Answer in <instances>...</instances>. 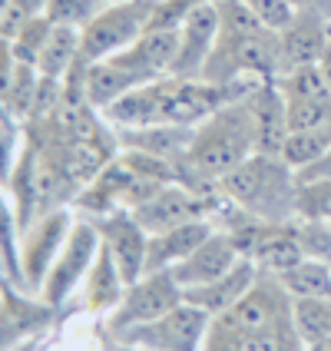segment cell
<instances>
[{
	"mask_svg": "<svg viewBox=\"0 0 331 351\" xmlns=\"http://www.w3.org/2000/svg\"><path fill=\"white\" fill-rule=\"evenodd\" d=\"M202 351H308L292 318V295L282 278L262 272L229 312L215 315Z\"/></svg>",
	"mask_w": 331,
	"mask_h": 351,
	"instance_id": "1",
	"label": "cell"
},
{
	"mask_svg": "<svg viewBox=\"0 0 331 351\" xmlns=\"http://www.w3.org/2000/svg\"><path fill=\"white\" fill-rule=\"evenodd\" d=\"M255 80L242 83H206L195 77H159L153 83H143L133 93L117 99L110 110H103L106 123L113 130H130V126H159V123H173V126H199L206 117H212L222 103L245 93Z\"/></svg>",
	"mask_w": 331,
	"mask_h": 351,
	"instance_id": "2",
	"label": "cell"
},
{
	"mask_svg": "<svg viewBox=\"0 0 331 351\" xmlns=\"http://www.w3.org/2000/svg\"><path fill=\"white\" fill-rule=\"evenodd\" d=\"M282 77V53H278V30L265 27L245 7V0H222L219 3V37L199 80L206 83H242V80H278Z\"/></svg>",
	"mask_w": 331,
	"mask_h": 351,
	"instance_id": "3",
	"label": "cell"
},
{
	"mask_svg": "<svg viewBox=\"0 0 331 351\" xmlns=\"http://www.w3.org/2000/svg\"><path fill=\"white\" fill-rule=\"evenodd\" d=\"M252 86L245 93L232 97L229 103H222L212 117H206L195 126L189 153H186L182 166H179V179L182 182H189V186L219 182L225 173H232L238 162H245L252 153H258Z\"/></svg>",
	"mask_w": 331,
	"mask_h": 351,
	"instance_id": "4",
	"label": "cell"
},
{
	"mask_svg": "<svg viewBox=\"0 0 331 351\" xmlns=\"http://www.w3.org/2000/svg\"><path fill=\"white\" fill-rule=\"evenodd\" d=\"M222 189L258 222H298V173L292 162L269 153H252L225 173Z\"/></svg>",
	"mask_w": 331,
	"mask_h": 351,
	"instance_id": "5",
	"label": "cell"
},
{
	"mask_svg": "<svg viewBox=\"0 0 331 351\" xmlns=\"http://www.w3.org/2000/svg\"><path fill=\"white\" fill-rule=\"evenodd\" d=\"M153 14H156V0L103 3V10L79 30V60L97 63L133 47L153 27Z\"/></svg>",
	"mask_w": 331,
	"mask_h": 351,
	"instance_id": "6",
	"label": "cell"
},
{
	"mask_svg": "<svg viewBox=\"0 0 331 351\" xmlns=\"http://www.w3.org/2000/svg\"><path fill=\"white\" fill-rule=\"evenodd\" d=\"M77 222V213L70 206H60L50 213L37 215L20 232V285L27 295H37L47 272L53 269L63 242L70 239V229Z\"/></svg>",
	"mask_w": 331,
	"mask_h": 351,
	"instance_id": "7",
	"label": "cell"
},
{
	"mask_svg": "<svg viewBox=\"0 0 331 351\" xmlns=\"http://www.w3.org/2000/svg\"><path fill=\"white\" fill-rule=\"evenodd\" d=\"M99 252V232L93 226V219H77L73 229H70V239L63 242L53 269L47 272L43 285H40L37 298L50 308H60L63 302H70V295L83 285L86 272L93 269Z\"/></svg>",
	"mask_w": 331,
	"mask_h": 351,
	"instance_id": "8",
	"label": "cell"
},
{
	"mask_svg": "<svg viewBox=\"0 0 331 351\" xmlns=\"http://www.w3.org/2000/svg\"><path fill=\"white\" fill-rule=\"evenodd\" d=\"M209 325H212V318L202 312V308L182 302V305H175L173 312H166L156 322L126 328L117 338L123 345L143 348V351H202Z\"/></svg>",
	"mask_w": 331,
	"mask_h": 351,
	"instance_id": "9",
	"label": "cell"
},
{
	"mask_svg": "<svg viewBox=\"0 0 331 351\" xmlns=\"http://www.w3.org/2000/svg\"><path fill=\"white\" fill-rule=\"evenodd\" d=\"M182 302H186L182 298V285L173 278L169 269L146 272V275H139L136 282L126 285L119 305L110 312V328H113V335H119V332H126V328L156 322L166 312H173L175 305H182Z\"/></svg>",
	"mask_w": 331,
	"mask_h": 351,
	"instance_id": "10",
	"label": "cell"
},
{
	"mask_svg": "<svg viewBox=\"0 0 331 351\" xmlns=\"http://www.w3.org/2000/svg\"><path fill=\"white\" fill-rule=\"evenodd\" d=\"M130 213L146 232L156 235L166 229H175L182 222H193V219H209V199H206V193L193 189L189 182L175 179V182L159 186L156 193L143 199Z\"/></svg>",
	"mask_w": 331,
	"mask_h": 351,
	"instance_id": "11",
	"label": "cell"
},
{
	"mask_svg": "<svg viewBox=\"0 0 331 351\" xmlns=\"http://www.w3.org/2000/svg\"><path fill=\"white\" fill-rule=\"evenodd\" d=\"M99 232V242L110 249L117 258L119 272L126 282H136L139 275H146V252H149V232L139 226L130 209H117L110 215L93 219Z\"/></svg>",
	"mask_w": 331,
	"mask_h": 351,
	"instance_id": "12",
	"label": "cell"
},
{
	"mask_svg": "<svg viewBox=\"0 0 331 351\" xmlns=\"http://www.w3.org/2000/svg\"><path fill=\"white\" fill-rule=\"evenodd\" d=\"M242 258H245V252L238 249L235 235L225 232V229H215L199 249H193L182 262H175L169 272H173V278L182 285V292H186V289L206 285V282H212L219 275L232 272Z\"/></svg>",
	"mask_w": 331,
	"mask_h": 351,
	"instance_id": "13",
	"label": "cell"
},
{
	"mask_svg": "<svg viewBox=\"0 0 331 351\" xmlns=\"http://www.w3.org/2000/svg\"><path fill=\"white\" fill-rule=\"evenodd\" d=\"M328 17L312 10H295L285 27H278V53H282V73L321 63L325 50L331 47Z\"/></svg>",
	"mask_w": 331,
	"mask_h": 351,
	"instance_id": "14",
	"label": "cell"
},
{
	"mask_svg": "<svg viewBox=\"0 0 331 351\" xmlns=\"http://www.w3.org/2000/svg\"><path fill=\"white\" fill-rule=\"evenodd\" d=\"M219 37V3L199 7L179 23V53H175L173 77H195L202 73Z\"/></svg>",
	"mask_w": 331,
	"mask_h": 351,
	"instance_id": "15",
	"label": "cell"
},
{
	"mask_svg": "<svg viewBox=\"0 0 331 351\" xmlns=\"http://www.w3.org/2000/svg\"><path fill=\"white\" fill-rule=\"evenodd\" d=\"M258 275H262V269L255 265L249 255H245V258L235 265L232 272L219 275V278L206 282V285L186 289V292H182V298H186L189 305H195V308H202L209 318H215V315L229 312L235 302H238V298H242V295L255 285V278H258Z\"/></svg>",
	"mask_w": 331,
	"mask_h": 351,
	"instance_id": "16",
	"label": "cell"
},
{
	"mask_svg": "<svg viewBox=\"0 0 331 351\" xmlns=\"http://www.w3.org/2000/svg\"><path fill=\"white\" fill-rule=\"evenodd\" d=\"M252 110L255 130H258V153L282 156L285 139H289V110L278 80H258L252 86Z\"/></svg>",
	"mask_w": 331,
	"mask_h": 351,
	"instance_id": "17",
	"label": "cell"
},
{
	"mask_svg": "<svg viewBox=\"0 0 331 351\" xmlns=\"http://www.w3.org/2000/svg\"><path fill=\"white\" fill-rule=\"evenodd\" d=\"M195 126H173V123H159V126H130V130H117L119 149H136L146 156L166 159L182 166V159L189 153Z\"/></svg>",
	"mask_w": 331,
	"mask_h": 351,
	"instance_id": "18",
	"label": "cell"
},
{
	"mask_svg": "<svg viewBox=\"0 0 331 351\" xmlns=\"http://www.w3.org/2000/svg\"><path fill=\"white\" fill-rule=\"evenodd\" d=\"M212 219H193V222H182L175 229L149 235V252H146V272H162V269H173L175 262H182L186 255L199 249L209 235L215 232Z\"/></svg>",
	"mask_w": 331,
	"mask_h": 351,
	"instance_id": "19",
	"label": "cell"
},
{
	"mask_svg": "<svg viewBox=\"0 0 331 351\" xmlns=\"http://www.w3.org/2000/svg\"><path fill=\"white\" fill-rule=\"evenodd\" d=\"M126 285H130V282L123 278L117 258L99 242L97 262H93V269L83 278V305H86L90 312H113L119 305V298H123V292H126Z\"/></svg>",
	"mask_w": 331,
	"mask_h": 351,
	"instance_id": "20",
	"label": "cell"
},
{
	"mask_svg": "<svg viewBox=\"0 0 331 351\" xmlns=\"http://www.w3.org/2000/svg\"><path fill=\"white\" fill-rule=\"evenodd\" d=\"M77 63H79V30L53 23V30H50V37H47V43H43V50L37 57V70L43 77L63 80Z\"/></svg>",
	"mask_w": 331,
	"mask_h": 351,
	"instance_id": "21",
	"label": "cell"
},
{
	"mask_svg": "<svg viewBox=\"0 0 331 351\" xmlns=\"http://www.w3.org/2000/svg\"><path fill=\"white\" fill-rule=\"evenodd\" d=\"M40 80H43V73L37 70V63L17 60L14 83H10L7 99H3V117H7V123H14V126H20V123H30V117H34V106H37Z\"/></svg>",
	"mask_w": 331,
	"mask_h": 351,
	"instance_id": "22",
	"label": "cell"
},
{
	"mask_svg": "<svg viewBox=\"0 0 331 351\" xmlns=\"http://www.w3.org/2000/svg\"><path fill=\"white\" fill-rule=\"evenodd\" d=\"M292 298H331V262L305 255L295 269L278 275Z\"/></svg>",
	"mask_w": 331,
	"mask_h": 351,
	"instance_id": "23",
	"label": "cell"
},
{
	"mask_svg": "<svg viewBox=\"0 0 331 351\" xmlns=\"http://www.w3.org/2000/svg\"><path fill=\"white\" fill-rule=\"evenodd\" d=\"M295 328L305 345H315L331 335V298H292Z\"/></svg>",
	"mask_w": 331,
	"mask_h": 351,
	"instance_id": "24",
	"label": "cell"
},
{
	"mask_svg": "<svg viewBox=\"0 0 331 351\" xmlns=\"http://www.w3.org/2000/svg\"><path fill=\"white\" fill-rule=\"evenodd\" d=\"M0 252L7 258L14 289L23 292V285H20V222H17L14 199L7 195V186H3V182H0Z\"/></svg>",
	"mask_w": 331,
	"mask_h": 351,
	"instance_id": "25",
	"label": "cell"
},
{
	"mask_svg": "<svg viewBox=\"0 0 331 351\" xmlns=\"http://www.w3.org/2000/svg\"><path fill=\"white\" fill-rule=\"evenodd\" d=\"M50 30H53V20L47 17H34L30 23H23L17 34L10 37V43H14V53H17V60H27V63H37L40 50H43V43H47V37H50Z\"/></svg>",
	"mask_w": 331,
	"mask_h": 351,
	"instance_id": "26",
	"label": "cell"
},
{
	"mask_svg": "<svg viewBox=\"0 0 331 351\" xmlns=\"http://www.w3.org/2000/svg\"><path fill=\"white\" fill-rule=\"evenodd\" d=\"M99 10H103V0H50L47 3V17L53 23L77 27V30H83Z\"/></svg>",
	"mask_w": 331,
	"mask_h": 351,
	"instance_id": "27",
	"label": "cell"
},
{
	"mask_svg": "<svg viewBox=\"0 0 331 351\" xmlns=\"http://www.w3.org/2000/svg\"><path fill=\"white\" fill-rule=\"evenodd\" d=\"M47 3H50V0H10L7 14L0 20V37L10 40L23 23H30L34 17H43V14H47Z\"/></svg>",
	"mask_w": 331,
	"mask_h": 351,
	"instance_id": "28",
	"label": "cell"
},
{
	"mask_svg": "<svg viewBox=\"0 0 331 351\" xmlns=\"http://www.w3.org/2000/svg\"><path fill=\"white\" fill-rule=\"evenodd\" d=\"M209 3H222V0H156V14H153V27H166L175 30L182 20L189 17L199 7H209Z\"/></svg>",
	"mask_w": 331,
	"mask_h": 351,
	"instance_id": "29",
	"label": "cell"
},
{
	"mask_svg": "<svg viewBox=\"0 0 331 351\" xmlns=\"http://www.w3.org/2000/svg\"><path fill=\"white\" fill-rule=\"evenodd\" d=\"M245 7H249V10H252L265 27H272V30L285 27V23L292 20V14H295L292 0H245Z\"/></svg>",
	"mask_w": 331,
	"mask_h": 351,
	"instance_id": "30",
	"label": "cell"
},
{
	"mask_svg": "<svg viewBox=\"0 0 331 351\" xmlns=\"http://www.w3.org/2000/svg\"><path fill=\"white\" fill-rule=\"evenodd\" d=\"M298 182H312V179H331V149L325 156H318L315 162H308L305 169H295Z\"/></svg>",
	"mask_w": 331,
	"mask_h": 351,
	"instance_id": "31",
	"label": "cell"
},
{
	"mask_svg": "<svg viewBox=\"0 0 331 351\" xmlns=\"http://www.w3.org/2000/svg\"><path fill=\"white\" fill-rule=\"evenodd\" d=\"M295 10H312V14H321V17L331 20V0H292Z\"/></svg>",
	"mask_w": 331,
	"mask_h": 351,
	"instance_id": "32",
	"label": "cell"
},
{
	"mask_svg": "<svg viewBox=\"0 0 331 351\" xmlns=\"http://www.w3.org/2000/svg\"><path fill=\"white\" fill-rule=\"evenodd\" d=\"M318 66H321V73H325V80H328V86H331V47L325 50V57H321V63H318Z\"/></svg>",
	"mask_w": 331,
	"mask_h": 351,
	"instance_id": "33",
	"label": "cell"
},
{
	"mask_svg": "<svg viewBox=\"0 0 331 351\" xmlns=\"http://www.w3.org/2000/svg\"><path fill=\"white\" fill-rule=\"evenodd\" d=\"M308 351H331V335L321 338V341H315V345H308Z\"/></svg>",
	"mask_w": 331,
	"mask_h": 351,
	"instance_id": "34",
	"label": "cell"
},
{
	"mask_svg": "<svg viewBox=\"0 0 331 351\" xmlns=\"http://www.w3.org/2000/svg\"><path fill=\"white\" fill-rule=\"evenodd\" d=\"M7 7H10V0H0V20H3V14H7Z\"/></svg>",
	"mask_w": 331,
	"mask_h": 351,
	"instance_id": "35",
	"label": "cell"
},
{
	"mask_svg": "<svg viewBox=\"0 0 331 351\" xmlns=\"http://www.w3.org/2000/svg\"><path fill=\"white\" fill-rule=\"evenodd\" d=\"M103 3H126V0H103Z\"/></svg>",
	"mask_w": 331,
	"mask_h": 351,
	"instance_id": "36",
	"label": "cell"
},
{
	"mask_svg": "<svg viewBox=\"0 0 331 351\" xmlns=\"http://www.w3.org/2000/svg\"><path fill=\"white\" fill-rule=\"evenodd\" d=\"M328 34H331V23H328Z\"/></svg>",
	"mask_w": 331,
	"mask_h": 351,
	"instance_id": "37",
	"label": "cell"
}]
</instances>
